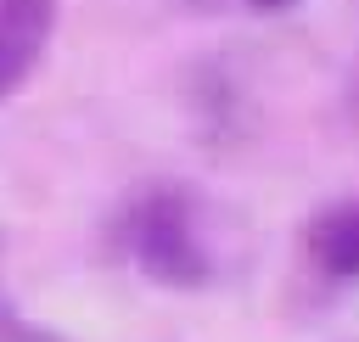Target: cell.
<instances>
[{
  "label": "cell",
  "instance_id": "cell-1",
  "mask_svg": "<svg viewBox=\"0 0 359 342\" xmlns=\"http://www.w3.org/2000/svg\"><path fill=\"white\" fill-rule=\"evenodd\" d=\"M123 247L163 286H202L208 280V247L196 235V207L180 185H151L146 196L129 202Z\"/></svg>",
  "mask_w": 359,
  "mask_h": 342
},
{
  "label": "cell",
  "instance_id": "cell-2",
  "mask_svg": "<svg viewBox=\"0 0 359 342\" xmlns=\"http://www.w3.org/2000/svg\"><path fill=\"white\" fill-rule=\"evenodd\" d=\"M56 28V0H0V101L34 73Z\"/></svg>",
  "mask_w": 359,
  "mask_h": 342
},
{
  "label": "cell",
  "instance_id": "cell-3",
  "mask_svg": "<svg viewBox=\"0 0 359 342\" xmlns=\"http://www.w3.org/2000/svg\"><path fill=\"white\" fill-rule=\"evenodd\" d=\"M303 247L309 258L337 275V280H359V202H331L309 219L303 230Z\"/></svg>",
  "mask_w": 359,
  "mask_h": 342
},
{
  "label": "cell",
  "instance_id": "cell-4",
  "mask_svg": "<svg viewBox=\"0 0 359 342\" xmlns=\"http://www.w3.org/2000/svg\"><path fill=\"white\" fill-rule=\"evenodd\" d=\"M247 6H264V11H280V6H297V0H247Z\"/></svg>",
  "mask_w": 359,
  "mask_h": 342
},
{
  "label": "cell",
  "instance_id": "cell-5",
  "mask_svg": "<svg viewBox=\"0 0 359 342\" xmlns=\"http://www.w3.org/2000/svg\"><path fill=\"white\" fill-rule=\"evenodd\" d=\"M353 112H359V73H353Z\"/></svg>",
  "mask_w": 359,
  "mask_h": 342
}]
</instances>
